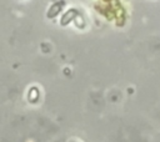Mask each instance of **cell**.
<instances>
[{"label":"cell","mask_w":160,"mask_h":142,"mask_svg":"<svg viewBox=\"0 0 160 142\" xmlns=\"http://www.w3.org/2000/svg\"><path fill=\"white\" fill-rule=\"evenodd\" d=\"M75 14H76V11H75V10H69L68 12H65V15L61 17V21H60V22H61V25H62V26L68 25V24L74 19V15H75Z\"/></svg>","instance_id":"7a4b0ae2"},{"label":"cell","mask_w":160,"mask_h":142,"mask_svg":"<svg viewBox=\"0 0 160 142\" xmlns=\"http://www.w3.org/2000/svg\"><path fill=\"white\" fill-rule=\"evenodd\" d=\"M65 5V1L64 0H60V1H56L55 4H52L51 6H50V9L48 10V12H46V16L49 17V19H52V17H55L59 12H60V10L62 9V6Z\"/></svg>","instance_id":"6da1fadb"}]
</instances>
